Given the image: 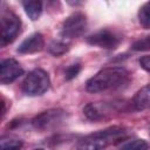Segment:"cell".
Instances as JSON below:
<instances>
[{
    "mask_svg": "<svg viewBox=\"0 0 150 150\" xmlns=\"http://www.w3.org/2000/svg\"><path fill=\"white\" fill-rule=\"evenodd\" d=\"M21 21L18 15L9 11L1 12V46L12 42L20 32Z\"/></svg>",
    "mask_w": 150,
    "mask_h": 150,
    "instance_id": "4",
    "label": "cell"
},
{
    "mask_svg": "<svg viewBox=\"0 0 150 150\" xmlns=\"http://www.w3.org/2000/svg\"><path fill=\"white\" fill-rule=\"evenodd\" d=\"M139 64L146 71H150V55H145L139 60Z\"/></svg>",
    "mask_w": 150,
    "mask_h": 150,
    "instance_id": "19",
    "label": "cell"
},
{
    "mask_svg": "<svg viewBox=\"0 0 150 150\" xmlns=\"http://www.w3.org/2000/svg\"><path fill=\"white\" fill-rule=\"evenodd\" d=\"M131 48L134 50H146V49H150V36H146V38L137 40L136 42H134Z\"/></svg>",
    "mask_w": 150,
    "mask_h": 150,
    "instance_id": "17",
    "label": "cell"
},
{
    "mask_svg": "<svg viewBox=\"0 0 150 150\" xmlns=\"http://www.w3.org/2000/svg\"><path fill=\"white\" fill-rule=\"evenodd\" d=\"M87 41L93 45V46H97L100 48H105V49H115L120 42H121V38L108 29H101L94 34H91Z\"/></svg>",
    "mask_w": 150,
    "mask_h": 150,
    "instance_id": "7",
    "label": "cell"
},
{
    "mask_svg": "<svg viewBox=\"0 0 150 150\" xmlns=\"http://www.w3.org/2000/svg\"><path fill=\"white\" fill-rule=\"evenodd\" d=\"M66 117V114L61 109H49L42 111L38 116H35L32 121L33 127L36 130H49L60 125Z\"/></svg>",
    "mask_w": 150,
    "mask_h": 150,
    "instance_id": "5",
    "label": "cell"
},
{
    "mask_svg": "<svg viewBox=\"0 0 150 150\" xmlns=\"http://www.w3.org/2000/svg\"><path fill=\"white\" fill-rule=\"evenodd\" d=\"M129 82V73L122 67H109L90 77L86 88L89 93H104L124 87Z\"/></svg>",
    "mask_w": 150,
    "mask_h": 150,
    "instance_id": "1",
    "label": "cell"
},
{
    "mask_svg": "<svg viewBox=\"0 0 150 150\" xmlns=\"http://www.w3.org/2000/svg\"><path fill=\"white\" fill-rule=\"evenodd\" d=\"M87 28V18L83 13L76 12L69 15L61 27V35L67 39H73L82 35Z\"/></svg>",
    "mask_w": 150,
    "mask_h": 150,
    "instance_id": "6",
    "label": "cell"
},
{
    "mask_svg": "<svg viewBox=\"0 0 150 150\" xmlns=\"http://www.w3.org/2000/svg\"><path fill=\"white\" fill-rule=\"evenodd\" d=\"M48 50H49L50 54H53L55 56H59V55L64 54L68 50V45L64 43V42H62V41H53L49 45Z\"/></svg>",
    "mask_w": 150,
    "mask_h": 150,
    "instance_id": "16",
    "label": "cell"
},
{
    "mask_svg": "<svg viewBox=\"0 0 150 150\" xmlns=\"http://www.w3.org/2000/svg\"><path fill=\"white\" fill-rule=\"evenodd\" d=\"M80 70H81V66H80L79 63H74V64L69 66V67L66 69V71H64V77H66V80H71V79H74V77L80 73Z\"/></svg>",
    "mask_w": 150,
    "mask_h": 150,
    "instance_id": "18",
    "label": "cell"
},
{
    "mask_svg": "<svg viewBox=\"0 0 150 150\" xmlns=\"http://www.w3.org/2000/svg\"><path fill=\"white\" fill-rule=\"evenodd\" d=\"M107 105L105 104H96V103H89L83 108V114L86 115L87 118L91 121H98L103 118V116L107 112Z\"/></svg>",
    "mask_w": 150,
    "mask_h": 150,
    "instance_id": "11",
    "label": "cell"
},
{
    "mask_svg": "<svg viewBox=\"0 0 150 150\" xmlns=\"http://www.w3.org/2000/svg\"><path fill=\"white\" fill-rule=\"evenodd\" d=\"M45 46V40L42 34L40 33H34L32 35H29L28 38H26L20 46L18 47V53L20 54H33V53H38L40 50H42Z\"/></svg>",
    "mask_w": 150,
    "mask_h": 150,
    "instance_id": "9",
    "label": "cell"
},
{
    "mask_svg": "<svg viewBox=\"0 0 150 150\" xmlns=\"http://www.w3.org/2000/svg\"><path fill=\"white\" fill-rule=\"evenodd\" d=\"M50 81L47 71L36 68L32 70L22 82V91L28 96H38L47 91Z\"/></svg>",
    "mask_w": 150,
    "mask_h": 150,
    "instance_id": "3",
    "label": "cell"
},
{
    "mask_svg": "<svg viewBox=\"0 0 150 150\" xmlns=\"http://www.w3.org/2000/svg\"><path fill=\"white\" fill-rule=\"evenodd\" d=\"M22 6L23 9L26 12V14L28 15V18L30 20H38L39 16L41 15L42 12V2L38 1V0H27V1H22Z\"/></svg>",
    "mask_w": 150,
    "mask_h": 150,
    "instance_id": "12",
    "label": "cell"
},
{
    "mask_svg": "<svg viewBox=\"0 0 150 150\" xmlns=\"http://www.w3.org/2000/svg\"><path fill=\"white\" fill-rule=\"evenodd\" d=\"M149 149H150V145L148 144L146 141L136 138V139L125 142L120 146L118 150H149Z\"/></svg>",
    "mask_w": 150,
    "mask_h": 150,
    "instance_id": "13",
    "label": "cell"
},
{
    "mask_svg": "<svg viewBox=\"0 0 150 150\" xmlns=\"http://www.w3.org/2000/svg\"><path fill=\"white\" fill-rule=\"evenodd\" d=\"M1 150H21L22 141L14 137H2L0 141Z\"/></svg>",
    "mask_w": 150,
    "mask_h": 150,
    "instance_id": "14",
    "label": "cell"
},
{
    "mask_svg": "<svg viewBox=\"0 0 150 150\" xmlns=\"http://www.w3.org/2000/svg\"><path fill=\"white\" fill-rule=\"evenodd\" d=\"M132 104L136 110H145L150 108V84L143 87L136 93Z\"/></svg>",
    "mask_w": 150,
    "mask_h": 150,
    "instance_id": "10",
    "label": "cell"
},
{
    "mask_svg": "<svg viewBox=\"0 0 150 150\" xmlns=\"http://www.w3.org/2000/svg\"><path fill=\"white\" fill-rule=\"evenodd\" d=\"M124 135L121 127H111L83 137L77 143V150H103L108 145L115 143Z\"/></svg>",
    "mask_w": 150,
    "mask_h": 150,
    "instance_id": "2",
    "label": "cell"
},
{
    "mask_svg": "<svg viewBox=\"0 0 150 150\" xmlns=\"http://www.w3.org/2000/svg\"><path fill=\"white\" fill-rule=\"evenodd\" d=\"M23 74V69L20 63L14 59H6L0 64V82L8 84L15 81Z\"/></svg>",
    "mask_w": 150,
    "mask_h": 150,
    "instance_id": "8",
    "label": "cell"
},
{
    "mask_svg": "<svg viewBox=\"0 0 150 150\" xmlns=\"http://www.w3.org/2000/svg\"><path fill=\"white\" fill-rule=\"evenodd\" d=\"M34 150H43V149H41V148H39V149H34Z\"/></svg>",
    "mask_w": 150,
    "mask_h": 150,
    "instance_id": "20",
    "label": "cell"
},
{
    "mask_svg": "<svg viewBox=\"0 0 150 150\" xmlns=\"http://www.w3.org/2000/svg\"><path fill=\"white\" fill-rule=\"evenodd\" d=\"M138 21L144 28H150V1L145 2L138 11Z\"/></svg>",
    "mask_w": 150,
    "mask_h": 150,
    "instance_id": "15",
    "label": "cell"
}]
</instances>
